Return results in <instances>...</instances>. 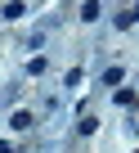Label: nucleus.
Listing matches in <instances>:
<instances>
[{"label": "nucleus", "instance_id": "nucleus-1", "mask_svg": "<svg viewBox=\"0 0 139 153\" xmlns=\"http://www.w3.org/2000/svg\"><path fill=\"white\" fill-rule=\"evenodd\" d=\"M23 14H27V5H23V0H9V5L0 9V18H23Z\"/></svg>", "mask_w": 139, "mask_h": 153}, {"label": "nucleus", "instance_id": "nucleus-2", "mask_svg": "<svg viewBox=\"0 0 139 153\" xmlns=\"http://www.w3.org/2000/svg\"><path fill=\"white\" fill-rule=\"evenodd\" d=\"M99 14H103V9H99V0H85V5H81V18H85V23H94Z\"/></svg>", "mask_w": 139, "mask_h": 153}, {"label": "nucleus", "instance_id": "nucleus-3", "mask_svg": "<svg viewBox=\"0 0 139 153\" xmlns=\"http://www.w3.org/2000/svg\"><path fill=\"white\" fill-rule=\"evenodd\" d=\"M9 126H14V131H32V113H14Z\"/></svg>", "mask_w": 139, "mask_h": 153}, {"label": "nucleus", "instance_id": "nucleus-4", "mask_svg": "<svg viewBox=\"0 0 139 153\" xmlns=\"http://www.w3.org/2000/svg\"><path fill=\"white\" fill-rule=\"evenodd\" d=\"M0 153H14V149H9V144H0Z\"/></svg>", "mask_w": 139, "mask_h": 153}]
</instances>
